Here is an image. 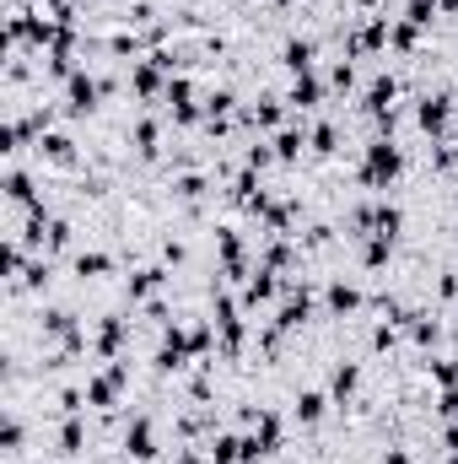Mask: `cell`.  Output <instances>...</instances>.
Returning <instances> with one entry per match:
<instances>
[{
  "label": "cell",
  "mask_w": 458,
  "mask_h": 464,
  "mask_svg": "<svg viewBox=\"0 0 458 464\" xmlns=\"http://www.w3.org/2000/svg\"><path fill=\"white\" fill-rule=\"evenodd\" d=\"M394 173H399V151L377 141V146L367 151V178H377V183H383V178H394Z\"/></svg>",
  "instance_id": "1"
},
{
  "label": "cell",
  "mask_w": 458,
  "mask_h": 464,
  "mask_svg": "<svg viewBox=\"0 0 458 464\" xmlns=\"http://www.w3.org/2000/svg\"><path fill=\"white\" fill-rule=\"evenodd\" d=\"M97 103V81L92 76H71V109H92Z\"/></svg>",
  "instance_id": "2"
},
{
  "label": "cell",
  "mask_w": 458,
  "mask_h": 464,
  "mask_svg": "<svg viewBox=\"0 0 458 464\" xmlns=\"http://www.w3.org/2000/svg\"><path fill=\"white\" fill-rule=\"evenodd\" d=\"M421 124H426V130H442V124H447V98H426L421 103Z\"/></svg>",
  "instance_id": "3"
},
{
  "label": "cell",
  "mask_w": 458,
  "mask_h": 464,
  "mask_svg": "<svg viewBox=\"0 0 458 464\" xmlns=\"http://www.w3.org/2000/svg\"><path fill=\"white\" fill-rule=\"evenodd\" d=\"M130 453H135V459H151V421H135V432H130Z\"/></svg>",
  "instance_id": "4"
},
{
  "label": "cell",
  "mask_w": 458,
  "mask_h": 464,
  "mask_svg": "<svg viewBox=\"0 0 458 464\" xmlns=\"http://www.w3.org/2000/svg\"><path fill=\"white\" fill-rule=\"evenodd\" d=\"M291 103H318V81H313L307 71H302V76H297V86H291Z\"/></svg>",
  "instance_id": "5"
},
{
  "label": "cell",
  "mask_w": 458,
  "mask_h": 464,
  "mask_svg": "<svg viewBox=\"0 0 458 464\" xmlns=\"http://www.w3.org/2000/svg\"><path fill=\"white\" fill-rule=\"evenodd\" d=\"M297 415H302V421H318V415H324V394H302V400H297Z\"/></svg>",
  "instance_id": "6"
},
{
  "label": "cell",
  "mask_w": 458,
  "mask_h": 464,
  "mask_svg": "<svg viewBox=\"0 0 458 464\" xmlns=\"http://www.w3.org/2000/svg\"><path fill=\"white\" fill-rule=\"evenodd\" d=\"M307 54H313L307 44H291V49H286V65H291V71H307Z\"/></svg>",
  "instance_id": "7"
},
{
  "label": "cell",
  "mask_w": 458,
  "mask_h": 464,
  "mask_svg": "<svg viewBox=\"0 0 458 464\" xmlns=\"http://www.w3.org/2000/svg\"><path fill=\"white\" fill-rule=\"evenodd\" d=\"M388 98H394V81H372V98H367V109H383Z\"/></svg>",
  "instance_id": "8"
},
{
  "label": "cell",
  "mask_w": 458,
  "mask_h": 464,
  "mask_svg": "<svg viewBox=\"0 0 458 464\" xmlns=\"http://www.w3.org/2000/svg\"><path fill=\"white\" fill-rule=\"evenodd\" d=\"M76 270H81V276H97V270H108V259H103V254H81Z\"/></svg>",
  "instance_id": "9"
},
{
  "label": "cell",
  "mask_w": 458,
  "mask_h": 464,
  "mask_svg": "<svg viewBox=\"0 0 458 464\" xmlns=\"http://www.w3.org/2000/svg\"><path fill=\"white\" fill-rule=\"evenodd\" d=\"M350 389H356V367H340L335 373V394H350Z\"/></svg>",
  "instance_id": "10"
},
{
  "label": "cell",
  "mask_w": 458,
  "mask_h": 464,
  "mask_svg": "<svg viewBox=\"0 0 458 464\" xmlns=\"http://www.w3.org/2000/svg\"><path fill=\"white\" fill-rule=\"evenodd\" d=\"M329 303L345 313V308H356V292H350V286H335V292H329Z\"/></svg>",
  "instance_id": "11"
},
{
  "label": "cell",
  "mask_w": 458,
  "mask_h": 464,
  "mask_svg": "<svg viewBox=\"0 0 458 464\" xmlns=\"http://www.w3.org/2000/svg\"><path fill=\"white\" fill-rule=\"evenodd\" d=\"M216 459H221V464H227V459H238V443H232V438H221V443H216Z\"/></svg>",
  "instance_id": "12"
},
{
  "label": "cell",
  "mask_w": 458,
  "mask_h": 464,
  "mask_svg": "<svg viewBox=\"0 0 458 464\" xmlns=\"http://www.w3.org/2000/svg\"><path fill=\"white\" fill-rule=\"evenodd\" d=\"M447 443H453V453H458V432H447Z\"/></svg>",
  "instance_id": "13"
}]
</instances>
